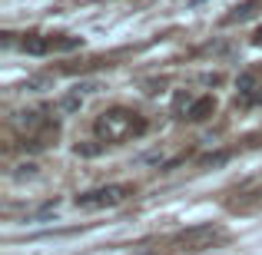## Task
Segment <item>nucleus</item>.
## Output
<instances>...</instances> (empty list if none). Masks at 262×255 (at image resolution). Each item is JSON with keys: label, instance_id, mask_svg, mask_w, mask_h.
Instances as JSON below:
<instances>
[{"label": "nucleus", "instance_id": "nucleus-1", "mask_svg": "<svg viewBox=\"0 0 262 255\" xmlns=\"http://www.w3.org/2000/svg\"><path fill=\"white\" fill-rule=\"evenodd\" d=\"M13 133L20 136V143H24L27 149H47L57 143L60 136V126L57 120H53L47 109H24V113H17L10 120Z\"/></svg>", "mask_w": 262, "mask_h": 255}, {"label": "nucleus", "instance_id": "nucleus-2", "mask_svg": "<svg viewBox=\"0 0 262 255\" xmlns=\"http://www.w3.org/2000/svg\"><path fill=\"white\" fill-rule=\"evenodd\" d=\"M93 129L103 143H126V140H133V136L146 133V120H143L140 113H133V109H126V106H113V109H103V113L96 116Z\"/></svg>", "mask_w": 262, "mask_h": 255}, {"label": "nucleus", "instance_id": "nucleus-3", "mask_svg": "<svg viewBox=\"0 0 262 255\" xmlns=\"http://www.w3.org/2000/svg\"><path fill=\"white\" fill-rule=\"evenodd\" d=\"M226 239H229V232H226L223 225H216V222H199V225H189V229L179 232V236L173 239V245H176V249H183V252H206V249L223 245Z\"/></svg>", "mask_w": 262, "mask_h": 255}, {"label": "nucleus", "instance_id": "nucleus-4", "mask_svg": "<svg viewBox=\"0 0 262 255\" xmlns=\"http://www.w3.org/2000/svg\"><path fill=\"white\" fill-rule=\"evenodd\" d=\"M129 196H133V186H126V182H110V186H100V189L80 192L73 202H77V209H113V205L126 202Z\"/></svg>", "mask_w": 262, "mask_h": 255}, {"label": "nucleus", "instance_id": "nucleus-5", "mask_svg": "<svg viewBox=\"0 0 262 255\" xmlns=\"http://www.w3.org/2000/svg\"><path fill=\"white\" fill-rule=\"evenodd\" d=\"M83 47L80 37H43V33H30V37L20 40V50L30 53V57H47V53H67V50H77Z\"/></svg>", "mask_w": 262, "mask_h": 255}, {"label": "nucleus", "instance_id": "nucleus-6", "mask_svg": "<svg viewBox=\"0 0 262 255\" xmlns=\"http://www.w3.org/2000/svg\"><path fill=\"white\" fill-rule=\"evenodd\" d=\"M236 106L239 109H256L262 106V63H252L239 73L236 83Z\"/></svg>", "mask_w": 262, "mask_h": 255}, {"label": "nucleus", "instance_id": "nucleus-7", "mask_svg": "<svg viewBox=\"0 0 262 255\" xmlns=\"http://www.w3.org/2000/svg\"><path fill=\"white\" fill-rule=\"evenodd\" d=\"M186 109V120H192V123H203V120H209L212 113H216V96H199V100H189V96H179L176 100V113H183Z\"/></svg>", "mask_w": 262, "mask_h": 255}, {"label": "nucleus", "instance_id": "nucleus-8", "mask_svg": "<svg viewBox=\"0 0 262 255\" xmlns=\"http://www.w3.org/2000/svg\"><path fill=\"white\" fill-rule=\"evenodd\" d=\"M256 7H262V0H246V4L232 7V13H226L223 24H239V20H249L252 13H256Z\"/></svg>", "mask_w": 262, "mask_h": 255}, {"label": "nucleus", "instance_id": "nucleus-9", "mask_svg": "<svg viewBox=\"0 0 262 255\" xmlns=\"http://www.w3.org/2000/svg\"><path fill=\"white\" fill-rule=\"evenodd\" d=\"M252 43H256V47H262V30H256V37H252Z\"/></svg>", "mask_w": 262, "mask_h": 255}]
</instances>
